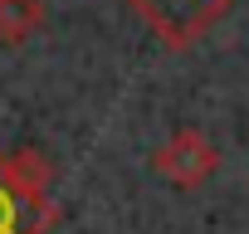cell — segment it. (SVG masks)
Listing matches in <instances>:
<instances>
[{
	"mask_svg": "<svg viewBox=\"0 0 249 234\" xmlns=\"http://www.w3.org/2000/svg\"><path fill=\"white\" fill-rule=\"evenodd\" d=\"M49 185L54 161L39 147H0V234H49L59 224Z\"/></svg>",
	"mask_w": 249,
	"mask_h": 234,
	"instance_id": "obj_1",
	"label": "cell"
},
{
	"mask_svg": "<svg viewBox=\"0 0 249 234\" xmlns=\"http://www.w3.org/2000/svg\"><path fill=\"white\" fill-rule=\"evenodd\" d=\"M122 5H132L166 49H191L234 10V0H122Z\"/></svg>",
	"mask_w": 249,
	"mask_h": 234,
	"instance_id": "obj_2",
	"label": "cell"
},
{
	"mask_svg": "<svg viewBox=\"0 0 249 234\" xmlns=\"http://www.w3.org/2000/svg\"><path fill=\"white\" fill-rule=\"evenodd\" d=\"M215 171H220V147H215L205 132H196V127L171 132V137L152 151V176H161V181L176 185V190H200Z\"/></svg>",
	"mask_w": 249,
	"mask_h": 234,
	"instance_id": "obj_3",
	"label": "cell"
},
{
	"mask_svg": "<svg viewBox=\"0 0 249 234\" xmlns=\"http://www.w3.org/2000/svg\"><path fill=\"white\" fill-rule=\"evenodd\" d=\"M44 30V0H0V49H15Z\"/></svg>",
	"mask_w": 249,
	"mask_h": 234,
	"instance_id": "obj_4",
	"label": "cell"
}]
</instances>
